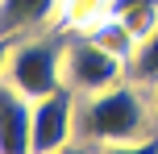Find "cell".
<instances>
[{
	"label": "cell",
	"mask_w": 158,
	"mask_h": 154,
	"mask_svg": "<svg viewBox=\"0 0 158 154\" xmlns=\"http://www.w3.org/2000/svg\"><path fill=\"white\" fill-rule=\"evenodd\" d=\"M158 129L150 92L121 79L112 88L83 96L75 108V142L87 146H112V142H137Z\"/></svg>",
	"instance_id": "cell-1"
},
{
	"label": "cell",
	"mask_w": 158,
	"mask_h": 154,
	"mask_svg": "<svg viewBox=\"0 0 158 154\" xmlns=\"http://www.w3.org/2000/svg\"><path fill=\"white\" fill-rule=\"evenodd\" d=\"M67 38H71V29H63V25H50V29H42V33L17 38L13 50H8V63H4V79L13 83L21 96H29V100H42V96H50V92L67 88L63 83Z\"/></svg>",
	"instance_id": "cell-2"
},
{
	"label": "cell",
	"mask_w": 158,
	"mask_h": 154,
	"mask_svg": "<svg viewBox=\"0 0 158 154\" xmlns=\"http://www.w3.org/2000/svg\"><path fill=\"white\" fill-rule=\"evenodd\" d=\"M125 79V58H117L112 50H104L100 42H92L87 33L67 38V58H63V83L75 92L79 100L96 96V92L112 88Z\"/></svg>",
	"instance_id": "cell-3"
},
{
	"label": "cell",
	"mask_w": 158,
	"mask_h": 154,
	"mask_svg": "<svg viewBox=\"0 0 158 154\" xmlns=\"http://www.w3.org/2000/svg\"><path fill=\"white\" fill-rule=\"evenodd\" d=\"M75 108L79 96L71 88H58L33 100V154H58L75 142Z\"/></svg>",
	"instance_id": "cell-4"
},
{
	"label": "cell",
	"mask_w": 158,
	"mask_h": 154,
	"mask_svg": "<svg viewBox=\"0 0 158 154\" xmlns=\"http://www.w3.org/2000/svg\"><path fill=\"white\" fill-rule=\"evenodd\" d=\"M0 154H33V100L0 79Z\"/></svg>",
	"instance_id": "cell-5"
},
{
	"label": "cell",
	"mask_w": 158,
	"mask_h": 154,
	"mask_svg": "<svg viewBox=\"0 0 158 154\" xmlns=\"http://www.w3.org/2000/svg\"><path fill=\"white\" fill-rule=\"evenodd\" d=\"M58 21V0H0V38L17 42Z\"/></svg>",
	"instance_id": "cell-6"
},
{
	"label": "cell",
	"mask_w": 158,
	"mask_h": 154,
	"mask_svg": "<svg viewBox=\"0 0 158 154\" xmlns=\"http://www.w3.org/2000/svg\"><path fill=\"white\" fill-rule=\"evenodd\" d=\"M125 79L137 83V88H146V92L158 88V25L137 38L133 54H129V63H125Z\"/></svg>",
	"instance_id": "cell-7"
},
{
	"label": "cell",
	"mask_w": 158,
	"mask_h": 154,
	"mask_svg": "<svg viewBox=\"0 0 158 154\" xmlns=\"http://www.w3.org/2000/svg\"><path fill=\"white\" fill-rule=\"evenodd\" d=\"M83 33H87L92 42H100L104 50H112L117 58H125V63H129V54H133V46H137V33L129 29L121 17H112V13H104L100 21H96V25H87Z\"/></svg>",
	"instance_id": "cell-8"
},
{
	"label": "cell",
	"mask_w": 158,
	"mask_h": 154,
	"mask_svg": "<svg viewBox=\"0 0 158 154\" xmlns=\"http://www.w3.org/2000/svg\"><path fill=\"white\" fill-rule=\"evenodd\" d=\"M108 13L121 17V21L142 38V33H150L158 25V0H108Z\"/></svg>",
	"instance_id": "cell-9"
},
{
	"label": "cell",
	"mask_w": 158,
	"mask_h": 154,
	"mask_svg": "<svg viewBox=\"0 0 158 154\" xmlns=\"http://www.w3.org/2000/svg\"><path fill=\"white\" fill-rule=\"evenodd\" d=\"M96 154H158V129L137 142H112V146H96Z\"/></svg>",
	"instance_id": "cell-10"
},
{
	"label": "cell",
	"mask_w": 158,
	"mask_h": 154,
	"mask_svg": "<svg viewBox=\"0 0 158 154\" xmlns=\"http://www.w3.org/2000/svg\"><path fill=\"white\" fill-rule=\"evenodd\" d=\"M58 154H96V146H87V142H71V146H63Z\"/></svg>",
	"instance_id": "cell-11"
},
{
	"label": "cell",
	"mask_w": 158,
	"mask_h": 154,
	"mask_svg": "<svg viewBox=\"0 0 158 154\" xmlns=\"http://www.w3.org/2000/svg\"><path fill=\"white\" fill-rule=\"evenodd\" d=\"M8 50H13V42L0 38V79H4V63H8Z\"/></svg>",
	"instance_id": "cell-12"
},
{
	"label": "cell",
	"mask_w": 158,
	"mask_h": 154,
	"mask_svg": "<svg viewBox=\"0 0 158 154\" xmlns=\"http://www.w3.org/2000/svg\"><path fill=\"white\" fill-rule=\"evenodd\" d=\"M150 104H154V117H158V88H150Z\"/></svg>",
	"instance_id": "cell-13"
}]
</instances>
